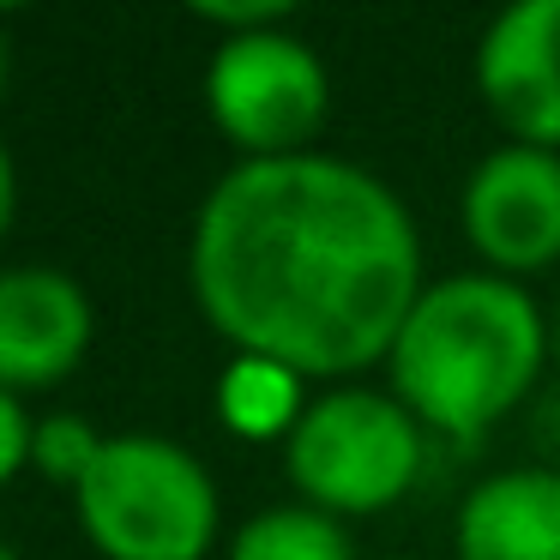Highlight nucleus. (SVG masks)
Masks as SVG:
<instances>
[{"mask_svg": "<svg viewBox=\"0 0 560 560\" xmlns=\"http://www.w3.org/2000/svg\"><path fill=\"white\" fill-rule=\"evenodd\" d=\"M187 278L235 355L302 380L386 362L428 290L404 199L319 151L235 163L199 206Z\"/></svg>", "mask_w": 560, "mask_h": 560, "instance_id": "f257e3e1", "label": "nucleus"}, {"mask_svg": "<svg viewBox=\"0 0 560 560\" xmlns=\"http://www.w3.org/2000/svg\"><path fill=\"white\" fill-rule=\"evenodd\" d=\"M548 343L530 290L500 271H458L416 295L386 368L416 422L470 440L530 398Z\"/></svg>", "mask_w": 560, "mask_h": 560, "instance_id": "f03ea898", "label": "nucleus"}, {"mask_svg": "<svg viewBox=\"0 0 560 560\" xmlns=\"http://www.w3.org/2000/svg\"><path fill=\"white\" fill-rule=\"evenodd\" d=\"M79 530L109 560H199L218 536L206 464L163 434H115L73 488Z\"/></svg>", "mask_w": 560, "mask_h": 560, "instance_id": "7ed1b4c3", "label": "nucleus"}, {"mask_svg": "<svg viewBox=\"0 0 560 560\" xmlns=\"http://www.w3.org/2000/svg\"><path fill=\"white\" fill-rule=\"evenodd\" d=\"M290 482L331 518H362L410 494L422 470V422L386 392L338 386L314 398L283 440Z\"/></svg>", "mask_w": 560, "mask_h": 560, "instance_id": "20e7f679", "label": "nucleus"}, {"mask_svg": "<svg viewBox=\"0 0 560 560\" xmlns=\"http://www.w3.org/2000/svg\"><path fill=\"white\" fill-rule=\"evenodd\" d=\"M211 121L230 145H242V163L254 158H295L326 121V67L290 31L259 37H223L206 73Z\"/></svg>", "mask_w": 560, "mask_h": 560, "instance_id": "39448f33", "label": "nucleus"}, {"mask_svg": "<svg viewBox=\"0 0 560 560\" xmlns=\"http://www.w3.org/2000/svg\"><path fill=\"white\" fill-rule=\"evenodd\" d=\"M464 235L500 271H542L560 259V158L506 145L464 182Z\"/></svg>", "mask_w": 560, "mask_h": 560, "instance_id": "423d86ee", "label": "nucleus"}, {"mask_svg": "<svg viewBox=\"0 0 560 560\" xmlns=\"http://www.w3.org/2000/svg\"><path fill=\"white\" fill-rule=\"evenodd\" d=\"M476 85L518 145H560V0H524L488 25Z\"/></svg>", "mask_w": 560, "mask_h": 560, "instance_id": "0eeeda50", "label": "nucleus"}, {"mask_svg": "<svg viewBox=\"0 0 560 560\" xmlns=\"http://www.w3.org/2000/svg\"><path fill=\"white\" fill-rule=\"evenodd\" d=\"M85 290L55 266H13L0 278V392H43L91 350Z\"/></svg>", "mask_w": 560, "mask_h": 560, "instance_id": "6e6552de", "label": "nucleus"}, {"mask_svg": "<svg viewBox=\"0 0 560 560\" xmlns=\"http://www.w3.org/2000/svg\"><path fill=\"white\" fill-rule=\"evenodd\" d=\"M458 560H560V470H500L458 506Z\"/></svg>", "mask_w": 560, "mask_h": 560, "instance_id": "1a4fd4ad", "label": "nucleus"}, {"mask_svg": "<svg viewBox=\"0 0 560 560\" xmlns=\"http://www.w3.org/2000/svg\"><path fill=\"white\" fill-rule=\"evenodd\" d=\"M218 410L235 434L247 440H290L295 422H302V374L283 362H266V355H235L223 368V386H218Z\"/></svg>", "mask_w": 560, "mask_h": 560, "instance_id": "9d476101", "label": "nucleus"}, {"mask_svg": "<svg viewBox=\"0 0 560 560\" xmlns=\"http://www.w3.org/2000/svg\"><path fill=\"white\" fill-rule=\"evenodd\" d=\"M230 560H350V536L319 506H271L242 524Z\"/></svg>", "mask_w": 560, "mask_h": 560, "instance_id": "9b49d317", "label": "nucleus"}, {"mask_svg": "<svg viewBox=\"0 0 560 560\" xmlns=\"http://www.w3.org/2000/svg\"><path fill=\"white\" fill-rule=\"evenodd\" d=\"M103 440L91 422H79V416H49V422H37V470L55 476V482L79 488L85 482V470L97 464Z\"/></svg>", "mask_w": 560, "mask_h": 560, "instance_id": "f8f14e48", "label": "nucleus"}, {"mask_svg": "<svg viewBox=\"0 0 560 560\" xmlns=\"http://www.w3.org/2000/svg\"><path fill=\"white\" fill-rule=\"evenodd\" d=\"M25 464H37V422L25 392H0V476H19Z\"/></svg>", "mask_w": 560, "mask_h": 560, "instance_id": "ddd939ff", "label": "nucleus"}, {"mask_svg": "<svg viewBox=\"0 0 560 560\" xmlns=\"http://www.w3.org/2000/svg\"><path fill=\"white\" fill-rule=\"evenodd\" d=\"M194 19L230 31V37H259V31H283V25H290V7H283V0H259V7H223V0H199Z\"/></svg>", "mask_w": 560, "mask_h": 560, "instance_id": "4468645a", "label": "nucleus"}, {"mask_svg": "<svg viewBox=\"0 0 560 560\" xmlns=\"http://www.w3.org/2000/svg\"><path fill=\"white\" fill-rule=\"evenodd\" d=\"M555 355H560V314H555Z\"/></svg>", "mask_w": 560, "mask_h": 560, "instance_id": "2eb2a0df", "label": "nucleus"}, {"mask_svg": "<svg viewBox=\"0 0 560 560\" xmlns=\"http://www.w3.org/2000/svg\"><path fill=\"white\" fill-rule=\"evenodd\" d=\"M0 560H25V555H19V548H7V555H0Z\"/></svg>", "mask_w": 560, "mask_h": 560, "instance_id": "dca6fc26", "label": "nucleus"}]
</instances>
